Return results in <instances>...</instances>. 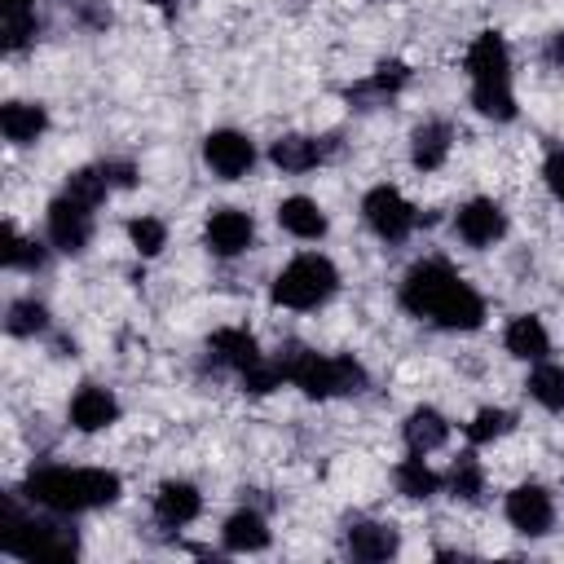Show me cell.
<instances>
[{
  "instance_id": "6da1fadb",
  "label": "cell",
  "mask_w": 564,
  "mask_h": 564,
  "mask_svg": "<svg viewBox=\"0 0 564 564\" xmlns=\"http://www.w3.org/2000/svg\"><path fill=\"white\" fill-rule=\"evenodd\" d=\"M401 304L445 330H476L485 322V300L445 260H419L401 282Z\"/></svg>"
},
{
  "instance_id": "7a4b0ae2",
  "label": "cell",
  "mask_w": 564,
  "mask_h": 564,
  "mask_svg": "<svg viewBox=\"0 0 564 564\" xmlns=\"http://www.w3.org/2000/svg\"><path fill=\"white\" fill-rule=\"evenodd\" d=\"M26 498H35L48 511H88V507H110L119 498V476L101 467H40L26 480Z\"/></svg>"
},
{
  "instance_id": "3957f363",
  "label": "cell",
  "mask_w": 564,
  "mask_h": 564,
  "mask_svg": "<svg viewBox=\"0 0 564 564\" xmlns=\"http://www.w3.org/2000/svg\"><path fill=\"white\" fill-rule=\"evenodd\" d=\"M278 366L304 397H348L366 388V370L352 357H317L300 344H286Z\"/></svg>"
},
{
  "instance_id": "277c9868",
  "label": "cell",
  "mask_w": 564,
  "mask_h": 564,
  "mask_svg": "<svg viewBox=\"0 0 564 564\" xmlns=\"http://www.w3.org/2000/svg\"><path fill=\"white\" fill-rule=\"evenodd\" d=\"M0 551L22 555V560H70L79 551V538L62 520H26L13 498H4V529H0Z\"/></svg>"
},
{
  "instance_id": "5b68a950",
  "label": "cell",
  "mask_w": 564,
  "mask_h": 564,
  "mask_svg": "<svg viewBox=\"0 0 564 564\" xmlns=\"http://www.w3.org/2000/svg\"><path fill=\"white\" fill-rule=\"evenodd\" d=\"M335 286H339V273L326 256H295L273 282V300L282 308H317L335 295Z\"/></svg>"
},
{
  "instance_id": "8992f818",
  "label": "cell",
  "mask_w": 564,
  "mask_h": 564,
  "mask_svg": "<svg viewBox=\"0 0 564 564\" xmlns=\"http://www.w3.org/2000/svg\"><path fill=\"white\" fill-rule=\"evenodd\" d=\"M361 212H366V225H370L383 242H401V238L419 225V212H414V207L401 198V189H392V185H375V189L366 194Z\"/></svg>"
},
{
  "instance_id": "52a82bcc",
  "label": "cell",
  "mask_w": 564,
  "mask_h": 564,
  "mask_svg": "<svg viewBox=\"0 0 564 564\" xmlns=\"http://www.w3.org/2000/svg\"><path fill=\"white\" fill-rule=\"evenodd\" d=\"M203 159H207V167H212L220 181H238V176L256 163V145H251V137H242V132H234V128H220V132H207Z\"/></svg>"
},
{
  "instance_id": "ba28073f",
  "label": "cell",
  "mask_w": 564,
  "mask_h": 564,
  "mask_svg": "<svg viewBox=\"0 0 564 564\" xmlns=\"http://www.w3.org/2000/svg\"><path fill=\"white\" fill-rule=\"evenodd\" d=\"M48 238H53V247L66 251V256L84 251L88 238H93V207H84V203H75L70 194H62V198L48 207Z\"/></svg>"
},
{
  "instance_id": "9c48e42d",
  "label": "cell",
  "mask_w": 564,
  "mask_h": 564,
  "mask_svg": "<svg viewBox=\"0 0 564 564\" xmlns=\"http://www.w3.org/2000/svg\"><path fill=\"white\" fill-rule=\"evenodd\" d=\"M507 520H511L520 533H529V538L546 533L551 520H555L551 494H546L542 485H516V489L507 494Z\"/></svg>"
},
{
  "instance_id": "30bf717a",
  "label": "cell",
  "mask_w": 564,
  "mask_h": 564,
  "mask_svg": "<svg viewBox=\"0 0 564 564\" xmlns=\"http://www.w3.org/2000/svg\"><path fill=\"white\" fill-rule=\"evenodd\" d=\"M467 70H471V84H511L507 40L498 31H480L467 48Z\"/></svg>"
},
{
  "instance_id": "8fae6325",
  "label": "cell",
  "mask_w": 564,
  "mask_h": 564,
  "mask_svg": "<svg viewBox=\"0 0 564 564\" xmlns=\"http://www.w3.org/2000/svg\"><path fill=\"white\" fill-rule=\"evenodd\" d=\"M454 229H458L463 242L489 247V242H498V238L507 234V216H502V207H498L494 198H471L467 207H458Z\"/></svg>"
},
{
  "instance_id": "7c38bea8",
  "label": "cell",
  "mask_w": 564,
  "mask_h": 564,
  "mask_svg": "<svg viewBox=\"0 0 564 564\" xmlns=\"http://www.w3.org/2000/svg\"><path fill=\"white\" fill-rule=\"evenodd\" d=\"M251 234H256V225H251L247 212H238V207H220V212L207 216L203 242H207L216 256H242V251L251 247Z\"/></svg>"
},
{
  "instance_id": "4fadbf2b",
  "label": "cell",
  "mask_w": 564,
  "mask_h": 564,
  "mask_svg": "<svg viewBox=\"0 0 564 564\" xmlns=\"http://www.w3.org/2000/svg\"><path fill=\"white\" fill-rule=\"evenodd\" d=\"M198 507H203V498H198V489H194L189 480H163L159 494H154V520H159L163 529L189 524V520L198 516Z\"/></svg>"
},
{
  "instance_id": "5bb4252c",
  "label": "cell",
  "mask_w": 564,
  "mask_h": 564,
  "mask_svg": "<svg viewBox=\"0 0 564 564\" xmlns=\"http://www.w3.org/2000/svg\"><path fill=\"white\" fill-rule=\"evenodd\" d=\"M115 419H119V401H115L106 388L84 383V388L75 392V401H70V423H75L79 432H101V427H110Z\"/></svg>"
},
{
  "instance_id": "9a60e30c",
  "label": "cell",
  "mask_w": 564,
  "mask_h": 564,
  "mask_svg": "<svg viewBox=\"0 0 564 564\" xmlns=\"http://www.w3.org/2000/svg\"><path fill=\"white\" fill-rule=\"evenodd\" d=\"M502 339H507V352L520 357V361H542V357L551 352V335H546L542 317H533V313L511 317V326H507Z\"/></svg>"
},
{
  "instance_id": "2e32d148",
  "label": "cell",
  "mask_w": 564,
  "mask_h": 564,
  "mask_svg": "<svg viewBox=\"0 0 564 564\" xmlns=\"http://www.w3.org/2000/svg\"><path fill=\"white\" fill-rule=\"evenodd\" d=\"M397 529L392 524H379V520H361V524H352L348 529V551H352V560H388V555H397Z\"/></svg>"
},
{
  "instance_id": "e0dca14e",
  "label": "cell",
  "mask_w": 564,
  "mask_h": 564,
  "mask_svg": "<svg viewBox=\"0 0 564 564\" xmlns=\"http://www.w3.org/2000/svg\"><path fill=\"white\" fill-rule=\"evenodd\" d=\"M44 123H48V115H44L40 101H9V106H0V132L13 145H31L44 132Z\"/></svg>"
},
{
  "instance_id": "ac0fdd59",
  "label": "cell",
  "mask_w": 564,
  "mask_h": 564,
  "mask_svg": "<svg viewBox=\"0 0 564 564\" xmlns=\"http://www.w3.org/2000/svg\"><path fill=\"white\" fill-rule=\"evenodd\" d=\"M278 225H282L286 234H295V238H322V234H326L322 207H317L313 198H304V194H291V198L278 203Z\"/></svg>"
},
{
  "instance_id": "d6986e66",
  "label": "cell",
  "mask_w": 564,
  "mask_h": 564,
  "mask_svg": "<svg viewBox=\"0 0 564 564\" xmlns=\"http://www.w3.org/2000/svg\"><path fill=\"white\" fill-rule=\"evenodd\" d=\"M445 154H449V123H441V119L419 123L414 137H410V163L423 167V172H432V167L445 163Z\"/></svg>"
},
{
  "instance_id": "ffe728a7",
  "label": "cell",
  "mask_w": 564,
  "mask_h": 564,
  "mask_svg": "<svg viewBox=\"0 0 564 564\" xmlns=\"http://www.w3.org/2000/svg\"><path fill=\"white\" fill-rule=\"evenodd\" d=\"M445 436H449V423L432 405H419L405 419V445H410V454H432V449L445 445Z\"/></svg>"
},
{
  "instance_id": "44dd1931",
  "label": "cell",
  "mask_w": 564,
  "mask_h": 564,
  "mask_svg": "<svg viewBox=\"0 0 564 564\" xmlns=\"http://www.w3.org/2000/svg\"><path fill=\"white\" fill-rule=\"evenodd\" d=\"M220 538H225L229 551H264L269 546V524H264L260 511H234L225 520Z\"/></svg>"
},
{
  "instance_id": "7402d4cb",
  "label": "cell",
  "mask_w": 564,
  "mask_h": 564,
  "mask_svg": "<svg viewBox=\"0 0 564 564\" xmlns=\"http://www.w3.org/2000/svg\"><path fill=\"white\" fill-rule=\"evenodd\" d=\"M269 154H273V163L282 172H308V167H317L326 159V150L313 137H278Z\"/></svg>"
},
{
  "instance_id": "603a6c76",
  "label": "cell",
  "mask_w": 564,
  "mask_h": 564,
  "mask_svg": "<svg viewBox=\"0 0 564 564\" xmlns=\"http://www.w3.org/2000/svg\"><path fill=\"white\" fill-rule=\"evenodd\" d=\"M207 348L216 352V361H225V366H234V370H247V366L260 361V344H256L247 330H216Z\"/></svg>"
},
{
  "instance_id": "cb8c5ba5",
  "label": "cell",
  "mask_w": 564,
  "mask_h": 564,
  "mask_svg": "<svg viewBox=\"0 0 564 564\" xmlns=\"http://www.w3.org/2000/svg\"><path fill=\"white\" fill-rule=\"evenodd\" d=\"M436 485H441V476L423 463V454H414V458H405V463L397 467V489H401L405 498H432Z\"/></svg>"
},
{
  "instance_id": "d4e9b609",
  "label": "cell",
  "mask_w": 564,
  "mask_h": 564,
  "mask_svg": "<svg viewBox=\"0 0 564 564\" xmlns=\"http://www.w3.org/2000/svg\"><path fill=\"white\" fill-rule=\"evenodd\" d=\"M524 388H529V397H533L538 405L564 410V366H538Z\"/></svg>"
},
{
  "instance_id": "484cf974",
  "label": "cell",
  "mask_w": 564,
  "mask_h": 564,
  "mask_svg": "<svg viewBox=\"0 0 564 564\" xmlns=\"http://www.w3.org/2000/svg\"><path fill=\"white\" fill-rule=\"evenodd\" d=\"M471 101L489 119H516V97L511 84H471Z\"/></svg>"
},
{
  "instance_id": "4316f807",
  "label": "cell",
  "mask_w": 564,
  "mask_h": 564,
  "mask_svg": "<svg viewBox=\"0 0 564 564\" xmlns=\"http://www.w3.org/2000/svg\"><path fill=\"white\" fill-rule=\"evenodd\" d=\"M106 189H110V181H106L101 167H79V172H70V181H66V194H70L75 203H84V207H97V203L106 198Z\"/></svg>"
},
{
  "instance_id": "83f0119b",
  "label": "cell",
  "mask_w": 564,
  "mask_h": 564,
  "mask_svg": "<svg viewBox=\"0 0 564 564\" xmlns=\"http://www.w3.org/2000/svg\"><path fill=\"white\" fill-rule=\"evenodd\" d=\"M449 489H454V498H463V502H476V498H480L485 471H480V463H476L471 454L454 458V467H449Z\"/></svg>"
},
{
  "instance_id": "f1b7e54d",
  "label": "cell",
  "mask_w": 564,
  "mask_h": 564,
  "mask_svg": "<svg viewBox=\"0 0 564 564\" xmlns=\"http://www.w3.org/2000/svg\"><path fill=\"white\" fill-rule=\"evenodd\" d=\"M0 234H4V264H9V269H40V264H44V247H40V242L18 238L13 225H4Z\"/></svg>"
},
{
  "instance_id": "f546056e",
  "label": "cell",
  "mask_w": 564,
  "mask_h": 564,
  "mask_svg": "<svg viewBox=\"0 0 564 564\" xmlns=\"http://www.w3.org/2000/svg\"><path fill=\"white\" fill-rule=\"evenodd\" d=\"M128 238H132V247H137L141 256H159L163 242H167V229H163V220H154V216H137V220H128Z\"/></svg>"
},
{
  "instance_id": "4dcf8cb0",
  "label": "cell",
  "mask_w": 564,
  "mask_h": 564,
  "mask_svg": "<svg viewBox=\"0 0 564 564\" xmlns=\"http://www.w3.org/2000/svg\"><path fill=\"white\" fill-rule=\"evenodd\" d=\"M4 326H9V335H40L48 326V313L35 300H18V304H9V322Z\"/></svg>"
},
{
  "instance_id": "1f68e13d",
  "label": "cell",
  "mask_w": 564,
  "mask_h": 564,
  "mask_svg": "<svg viewBox=\"0 0 564 564\" xmlns=\"http://www.w3.org/2000/svg\"><path fill=\"white\" fill-rule=\"evenodd\" d=\"M35 9H9L4 13V48L9 53H18L22 44H31V35H35Z\"/></svg>"
},
{
  "instance_id": "d6a6232c",
  "label": "cell",
  "mask_w": 564,
  "mask_h": 564,
  "mask_svg": "<svg viewBox=\"0 0 564 564\" xmlns=\"http://www.w3.org/2000/svg\"><path fill=\"white\" fill-rule=\"evenodd\" d=\"M511 427V414L507 410H498V405H485L471 423H467V436L476 441V445H485V441H494V436H502Z\"/></svg>"
},
{
  "instance_id": "836d02e7",
  "label": "cell",
  "mask_w": 564,
  "mask_h": 564,
  "mask_svg": "<svg viewBox=\"0 0 564 564\" xmlns=\"http://www.w3.org/2000/svg\"><path fill=\"white\" fill-rule=\"evenodd\" d=\"M282 379H286V375H282L278 361H256V366L242 370V392H256V397H260V392H273Z\"/></svg>"
},
{
  "instance_id": "e575fe53",
  "label": "cell",
  "mask_w": 564,
  "mask_h": 564,
  "mask_svg": "<svg viewBox=\"0 0 564 564\" xmlns=\"http://www.w3.org/2000/svg\"><path fill=\"white\" fill-rule=\"evenodd\" d=\"M546 185H551V194L564 203V150H551V154H546Z\"/></svg>"
},
{
  "instance_id": "d590c367",
  "label": "cell",
  "mask_w": 564,
  "mask_h": 564,
  "mask_svg": "<svg viewBox=\"0 0 564 564\" xmlns=\"http://www.w3.org/2000/svg\"><path fill=\"white\" fill-rule=\"evenodd\" d=\"M101 172H106V181H110V185H119V189H128V185L137 181L132 163H101Z\"/></svg>"
},
{
  "instance_id": "8d00e7d4",
  "label": "cell",
  "mask_w": 564,
  "mask_h": 564,
  "mask_svg": "<svg viewBox=\"0 0 564 564\" xmlns=\"http://www.w3.org/2000/svg\"><path fill=\"white\" fill-rule=\"evenodd\" d=\"M546 62H551V66H564V31H555V35L546 40Z\"/></svg>"
},
{
  "instance_id": "74e56055",
  "label": "cell",
  "mask_w": 564,
  "mask_h": 564,
  "mask_svg": "<svg viewBox=\"0 0 564 564\" xmlns=\"http://www.w3.org/2000/svg\"><path fill=\"white\" fill-rule=\"evenodd\" d=\"M35 0H0V13H9V9H31Z\"/></svg>"
},
{
  "instance_id": "f35d334b",
  "label": "cell",
  "mask_w": 564,
  "mask_h": 564,
  "mask_svg": "<svg viewBox=\"0 0 564 564\" xmlns=\"http://www.w3.org/2000/svg\"><path fill=\"white\" fill-rule=\"evenodd\" d=\"M150 4H154V9H163V13H172V9L181 4V0H150Z\"/></svg>"
}]
</instances>
